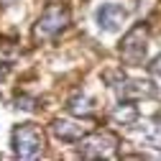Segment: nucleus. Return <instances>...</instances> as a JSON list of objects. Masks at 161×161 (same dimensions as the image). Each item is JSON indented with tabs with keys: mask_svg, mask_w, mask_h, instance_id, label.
I'll return each instance as SVG.
<instances>
[{
	"mask_svg": "<svg viewBox=\"0 0 161 161\" xmlns=\"http://www.w3.org/2000/svg\"><path fill=\"white\" fill-rule=\"evenodd\" d=\"M146 49H148V33L143 26H133L125 38H123V44H120V56H123V62L130 64V67H138L141 62H143V56H146Z\"/></svg>",
	"mask_w": 161,
	"mask_h": 161,
	"instance_id": "nucleus-2",
	"label": "nucleus"
},
{
	"mask_svg": "<svg viewBox=\"0 0 161 161\" xmlns=\"http://www.w3.org/2000/svg\"><path fill=\"white\" fill-rule=\"evenodd\" d=\"M69 23V10L62 5V3H54L49 5L41 18H38V23H36V36L38 38H51L56 33H62Z\"/></svg>",
	"mask_w": 161,
	"mask_h": 161,
	"instance_id": "nucleus-3",
	"label": "nucleus"
},
{
	"mask_svg": "<svg viewBox=\"0 0 161 161\" xmlns=\"http://www.w3.org/2000/svg\"><path fill=\"white\" fill-rule=\"evenodd\" d=\"M69 113H72V115H92L90 97H85V95L72 97V100H69Z\"/></svg>",
	"mask_w": 161,
	"mask_h": 161,
	"instance_id": "nucleus-9",
	"label": "nucleus"
},
{
	"mask_svg": "<svg viewBox=\"0 0 161 161\" xmlns=\"http://www.w3.org/2000/svg\"><path fill=\"white\" fill-rule=\"evenodd\" d=\"M54 133L62 141H82L87 136V125L72 123V120H56L54 123Z\"/></svg>",
	"mask_w": 161,
	"mask_h": 161,
	"instance_id": "nucleus-7",
	"label": "nucleus"
},
{
	"mask_svg": "<svg viewBox=\"0 0 161 161\" xmlns=\"http://www.w3.org/2000/svg\"><path fill=\"white\" fill-rule=\"evenodd\" d=\"M141 141L153 148H161V118L158 120H148V123H143V128L138 130Z\"/></svg>",
	"mask_w": 161,
	"mask_h": 161,
	"instance_id": "nucleus-8",
	"label": "nucleus"
},
{
	"mask_svg": "<svg viewBox=\"0 0 161 161\" xmlns=\"http://www.w3.org/2000/svg\"><path fill=\"white\" fill-rule=\"evenodd\" d=\"M15 0H0V5H13Z\"/></svg>",
	"mask_w": 161,
	"mask_h": 161,
	"instance_id": "nucleus-12",
	"label": "nucleus"
},
{
	"mask_svg": "<svg viewBox=\"0 0 161 161\" xmlns=\"http://www.w3.org/2000/svg\"><path fill=\"white\" fill-rule=\"evenodd\" d=\"M125 18H128V10L123 5H118V3H108V5H103L97 10V23L105 31H115Z\"/></svg>",
	"mask_w": 161,
	"mask_h": 161,
	"instance_id": "nucleus-5",
	"label": "nucleus"
},
{
	"mask_svg": "<svg viewBox=\"0 0 161 161\" xmlns=\"http://www.w3.org/2000/svg\"><path fill=\"white\" fill-rule=\"evenodd\" d=\"M118 87V95L123 100H136V97H153V85L151 82H141V79H123Z\"/></svg>",
	"mask_w": 161,
	"mask_h": 161,
	"instance_id": "nucleus-6",
	"label": "nucleus"
},
{
	"mask_svg": "<svg viewBox=\"0 0 161 161\" xmlns=\"http://www.w3.org/2000/svg\"><path fill=\"white\" fill-rule=\"evenodd\" d=\"M13 148H15L18 156H23V158L36 156L38 151L44 148V133H41V128H36L33 123L18 125L13 130Z\"/></svg>",
	"mask_w": 161,
	"mask_h": 161,
	"instance_id": "nucleus-1",
	"label": "nucleus"
},
{
	"mask_svg": "<svg viewBox=\"0 0 161 161\" xmlns=\"http://www.w3.org/2000/svg\"><path fill=\"white\" fill-rule=\"evenodd\" d=\"M113 118L118 120V123H123V125H133L136 118H138V110H136L133 105H120V108L113 113Z\"/></svg>",
	"mask_w": 161,
	"mask_h": 161,
	"instance_id": "nucleus-10",
	"label": "nucleus"
},
{
	"mask_svg": "<svg viewBox=\"0 0 161 161\" xmlns=\"http://www.w3.org/2000/svg\"><path fill=\"white\" fill-rule=\"evenodd\" d=\"M148 72H151L153 77H161V54H158V56L153 59V62L148 64Z\"/></svg>",
	"mask_w": 161,
	"mask_h": 161,
	"instance_id": "nucleus-11",
	"label": "nucleus"
},
{
	"mask_svg": "<svg viewBox=\"0 0 161 161\" xmlns=\"http://www.w3.org/2000/svg\"><path fill=\"white\" fill-rule=\"evenodd\" d=\"M115 146H118V138L113 133H95L82 143L79 153L85 158H100V156H110L115 151Z\"/></svg>",
	"mask_w": 161,
	"mask_h": 161,
	"instance_id": "nucleus-4",
	"label": "nucleus"
}]
</instances>
